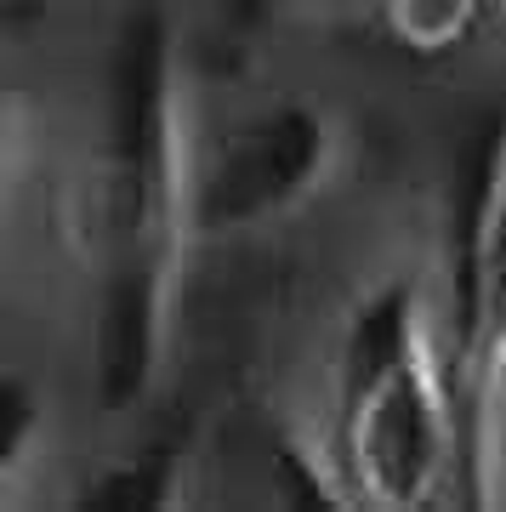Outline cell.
Wrapping results in <instances>:
<instances>
[{
	"instance_id": "6da1fadb",
	"label": "cell",
	"mask_w": 506,
	"mask_h": 512,
	"mask_svg": "<svg viewBox=\"0 0 506 512\" xmlns=\"http://www.w3.org/2000/svg\"><path fill=\"white\" fill-rule=\"evenodd\" d=\"M188 131L194 92L177 29L160 6H131L103 52L97 137L57 194L63 245L91 291V399L109 421L143 416L165 376L171 302L194 251Z\"/></svg>"
},
{
	"instance_id": "7a4b0ae2",
	"label": "cell",
	"mask_w": 506,
	"mask_h": 512,
	"mask_svg": "<svg viewBox=\"0 0 506 512\" xmlns=\"http://www.w3.org/2000/svg\"><path fill=\"white\" fill-rule=\"evenodd\" d=\"M319 439L347 507L421 512L467 495V370L427 268H387L347 302Z\"/></svg>"
},
{
	"instance_id": "3957f363",
	"label": "cell",
	"mask_w": 506,
	"mask_h": 512,
	"mask_svg": "<svg viewBox=\"0 0 506 512\" xmlns=\"http://www.w3.org/2000/svg\"><path fill=\"white\" fill-rule=\"evenodd\" d=\"M347 171V126L302 86H256L222 109H194L188 217L194 245H234L296 222Z\"/></svg>"
},
{
	"instance_id": "277c9868",
	"label": "cell",
	"mask_w": 506,
	"mask_h": 512,
	"mask_svg": "<svg viewBox=\"0 0 506 512\" xmlns=\"http://www.w3.org/2000/svg\"><path fill=\"white\" fill-rule=\"evenodd\" d=\"M455 342H461V370H472L495 342H506V126L489 143L484 183L467 217L461 274H455Z\"/></svg>"
},
{
	"instance_id": "5b68a950",
	"label": "cell",
	"mask_w": 506,
	"mask_h": 512,
	"mask_svg": "<svg viewBox=\"0 0 506 512\" xmlns=\"http://www.w3.org/2000/svg\"><path fill=\"white\" fill-rule=\"evenodd\" d=\"M359 18L410 63H455L506 35V0H359Z\"/></svg>"
},
{
	"instance_id": "8992f818",
	"label": "cell",
	"mask_w": 506,
	"mask_h": 512,
	"mask_svg": "<svg viewBox=\"0 0 506 512\" xmlns=\"http://www.w3.org/2000/svg\"><path fill=\"white\" fill-rule=\"evenodd\" d=\"M467 495L506 507V342L467 370Z\"/></svg>"
},
{
	"instance_id": "52a82bcc",
	"label": "cell",
	"mask_w": 506,
	"mask_h": 512,
	"mask_svg": "<svg viewBox=\"0 0 506 512\" xmlns=\"http://www.w3.org/2000/svg\"><path fill=\"white\" fill-rule=\"evenodd\" d=\"M0 410H6V421H0V478H6V490H18L23 473H29L35 456L46 450V416H40L46 399H40L23 376H12Z\"/></svg>"
},
{
	"instance_id": "ba28073f",
	"label": "cell",
	"mask_w": 506,
	"mask_h": 512,
	"mask_svg": "<svg viewBox=\"0 0 506 512\" xmlns=\"http://www.w3.org/2000/svg\"><path fill=\"white\" fill-rule=\"evenodd\" d=\"M296 6H308V0H211V23H217V35H262Z\"/></svg>"
},
{
	"instance_id": "9c48e42d",
	"label": "cell",
	"mask_w": 506,
	"mask_h": 512,
	"mask_svg": "<svg viewBox=\"0 0 506 512\" xmlns=\"http://www.w3.org/2000/svg\"><path fill=\"white\" fill-rule=\"evenodd\" d=\"M18 12H46V6H63V0H12Z\"/></svg>"
}]
</instances>
